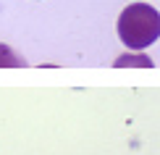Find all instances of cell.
<instances>
[{
    "label": "cell",
    "instance_id": "6da1fadb",
    "mask_svg": "<svg viewBox=\"0 0 160 155\" xmlns=\"http://www.w3.org/2000/svg\"><path fill=\"white\" fill-rule=\"evenodd\" d=\"M118 37L129 50H144L160 37V13L147 3H131L118 16Z\"/></svg>",
    "mask_w": 160,
    "mask_h": 155
},
{
    "label": "cell",
    "instance_id": "7a4b0ae2",
    "mask_svg": "<svg viewBox=\"0 0 160 155\" xmlns=\"http://www.w3.org/2000/svg\"><path fill=\"white\" fill-rule=\"evenodd\" d=\"M24 66H26V60L16 50L0 42V69H24Z\"/></svg>",
    "mask_w": 160,
    "mask_h": 155
}]
</instances>
